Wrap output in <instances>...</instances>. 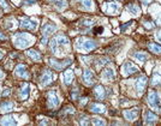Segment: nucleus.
<instances>
[{"label": "nucleus", "mask_w": 161, "mask_h": 126, "mask_svg": "<svg viewBox=\"0 0 161 126\" xmlns=\"http://www.w3.org/2000/svg\"><path fill=\"white\" fill-rule=\"evenodd\" d=\"M130 24H132V22H129V23H125L124 25H122V26H120V30H122V31H124V30H125V29H126V28H127Z\"/></svg>", "instance_id": "obj_35"}, {"label": "nucleus", "mask_w": 161, "mask_h": 126, "mask_svg": "<svg viewBox=\"0 0 161 126\" xmlns=\"http://www.w3.org/2000/svg\"><path fill=\"white\" fill-rule=\"evenodd\" d=\"M28 96H29V86H28V84H24V86L21 90V99L22 100H27Z\"/></svg>", "instance_id": "obj_26"}, {"label": "nucleus", "mask_w": 161, "mask_h": 126, "mask_svg": "<svg viewBox=\"0 0 161 126\" xmlns=\"http://www.w3.org/2000/svg\"><path fill=\"white\" fill-rule=\"evenodd\" d=\"M102 33H104V26H96L94 29V34H96V35H100Z\"/></svg>", "instance_id": "obj_34"}, {"label": "nucleus", "mask_w": 161, "mask_h": 126, "mask_svg": "<svg viewBox=\"0 0 161 126\" xmlns=\"http://www.w3.org/2000/svg\"><path fill=\"white\" fill-rule=\"evenodd\" d=\"M1 77H3V72H1V71H0V78H1Z\"/></svg>", "instance_id": "obj_44"}, {"label": "nucleus", "mask_w": 161, "mask_h": 126, "mask_svg": "<svg viewBox=\"0 0 161 126\" xmlns=\"http://www.w3.org/2000/svg\"><path fill=\"white\" fill-rule=\"evenodd\" d=\"M148 102L150 104V107H153L154 109H159L160 108V104H161V99H160V95L155 91L150 93L148 96Z\"/></svg>", "instance_id": "obj_2"}, {"label": "nucleus", "mask_w": 161, "mask_h": 126, "mask_svg": "<svg viewBox=\"0 0 161 126\" xmlns=\"http://www.w3.org/2000/svg\"><path fill=\"white\" fill-rule=\"evenodd\" d=\"M0 5H1L3 7H6V6H7V4H6V1H4V0H0Z\"/></svg>", "instance_id": "obj_41"}, {"label": "nucleus", "mask_w": 161, "mask_h": 126, "mask_svg": "<svg viewBox=\"0 0 161 126\" xmlns=\"http://www.w3.org/2000/svg\"><path fill=\"white\" fill-rule=\"evenodd\" d=\"M122 72H123V76H130V74H134V73L138 72V69L132 63L126 61L122 67Z\"/></svg>", "instance_id": "obj_5"}, {"label": "nucleus", "mask_w": 161, "mask_h": 126, "mask_svg": "<svg viewBox=\"0 0 161 126\" xmlns=\"http://www.w3.org/2000/svg\"><path fill=\"white\" fill-rule=\"evenodd\" d=\"M27 55L29 56V58H32L33 60H35V61H38V60H41V54H40L38 52H36V51H34V49H29V51H27Z\"/></svg>", "instance_id": "obj_19"}, {"label": "nucleus", "mask_w": 161, "mask_h": 126, "mask_svg": "<svg viewBox=\"0 0 161 126\" xmlns=\"http://www.w3.org/2000/svg\"><path fill=\"white\" fill-rule=\"evenodd\" d=\"M57 30V26L53 24V23H47V24H45L43 26H42V35L45 36V37H47L49 34H52L53 31H55Z\"/></svg>", "instance_id": "obj_12"}, {"label": "nucleus", "mask_w": 161, "mask_h": 126, "mask_svg": "<svg viewBox=\"0 0 161 126\" xmlns=\"http://www.w3.org/2000/svg\"><path fill=\"white\" fill-rule=\"evenodd\" d=\"M156 38H158V41L161 43V31H159V33L156 34Z\"/></svg>", "instance_id": "obj_39"}, {"label": "nucleus", "mask_w": 161, "mask_h": 126, "mask_svg": "<svg viewBox=\"0 0 161 126\" xmlns=\"http://www.w3.org/2000/svg\"><path fill=\"white\" fill-rule=\"evenodd\" d=\"M13 107H15V104L11 101H3L0 103V111L3 113H10L13 109Z\"/></svg>", "instance_id": "obj_11"}, {"label": "nucleus", "mask_w": 161, "mask_h": 126, "mask_svg": "<svg viewBox=\"0 0 161 126\" xmlns=\"http://www.w3.org/2000/svg\"><path fill=\"white\" fill-rule=\"evenodd\" d=\"M148 49L152 52V53H155V54H161V46L159 43H149L148 45Z\"/></svg>", "instance_id": "obj_21"}, {"label": "nucleus", "mask_w": 161, "mask_h": 126, "mask_svg": "<svg viewBox=\"0 0 161 126\" xmlns=\"http://www.w3.org/2000/svg\"><path fill=\"white\" fill-rule=\"evenodd\" d=\"M79 1L82 3L87 8H90V7H92V4H93L92 0H79Z\"/></svg>", "instance_id": "obj_33"}, {"label": "nucleus", "mask_w": 161, "mask_h": 126, "mask_svg": "<svg viewBox=\"0 0 161 126\" xmlns=\"http://www.w3.org/2000/svg\"><path fill=\"white\" fill-rule=\"evenodd\" d=\"M160 81H161V76L158 74V73H155V74H154V78H153V81H152V85H156V84H159Z\"/></svg>", "instance_id": "obj_31"}, {"label": "nucleus", "mask_w": 161, "mask_h": 126, "mask_svg": "<svg viewBox=\"0 0 161 126\" xmlns=\"http://www.w3.org/2000/svg\"><path fill=\"white\" fill-rule=\"evenodd\" d=\"M79 23H80V25H84V26H92L94 22L92 21V19H82Z\"/></svg>", "instance_id": "obj_29"}, {"label": "nucleus", "mask_w": 161, "mask_h": 126, "mask_svg": "<svg viewBox=\"0 0 161 126\" xmlns=\"http://www.w3.org/2000/svg\"><path fill=\"white\" fill-rule=\"evenodd\" d=\"M146 118H147V123L148 124H154V123H156V120H158V117L154 114V113H152V112H147L146 113Z\"/></svg>", "instance_id": "obj_23"}, {"label": "nucleus", "mask_w": 161, "mask_h": 126, "mask_svg": "<svg viewBox=\"0 0 161 126\" xmlns=\"http://www.w3.org/2000/svg\"><path fill=\"white\" fill-rule=\"evenodd\" d=\"M55 41H57L58 45H67L69 43V38L66 36H64V35H59V36L55 37Z\"/></svg>", "instance_id": "obj_24"}, {"label": "nucleus", "mask_w": 161, "mask_h": 126, "mask_svg": "<svg viewBox=\"0 0 161 126\" xmlns=\"http://www.w3.org/2000/svg\"><path fill=\"white\" fill-rule=\"evenodd\" d=\"M74 81V72L71 70H66L64 72V82L65 84H71V82Z\"/></svg>", "instance_id": "obj_20"}, {"label": "nucleus", "mask_w": 161, "mask_h": 126, "mask_svg": "<svg viewBox=\"0 0 161 126\" xmlns=\"http://www.w3.org/2000/svg\"><path fill=\"white\" fill-rule=\"evenodd\" d=\"M142 1H143L144 4H148V3H150V1H152V0H142Z\"/></svg>", "instance_id": "obj_43"}, {"label": "nucleus", "mask_w": 161, "mask_h": 126, "mask_svg": "<svg viewBox=\"0 0 161 126\" xmlns=\"http://www.w3.org/2000/svg\"><path fill=\"white\" fill-rule=\"evenodd\" d=\"M3 95H4V96H7V95H10V90H8V89H5V90L3 91Z\"/></svg>", "instance_id": "obj_40"}, {"label": "nucleus", "mask_w": 161, "mask_h": 126, "mask_svg": "<svg viewBox=\"0 0 161 126\" xmlns=\"http://www.w3.org/2000/svg\"><path fill=\"white\" fill-rule=\"evenodd\" d=\"M36 26H37V22L34 21V19H30V18H23V19H21V28L22 29L33 31V30H35V29H36Z\"/></svg>", "instance_id": "obj_4"}, {"label": "nucleus", "mask_w": 161, "mask_h": 126, "mask_svg": "<svg viewBox=\"0 0 161 126\" xmlns=\"http://www.w3.org/2000/svg\"><path fill=\"white\" fill-rule=\"evenodd\" d=\"M102 78L104 79H114V72L112 69H105L102 72Z\"/></svg>", "instance_id": "obj_22"}, {"label": "nucleus", "mask_w": 161, "mask_h": 126, "mask_svg": "<svg viewBox=\"0 0 161 126\" xmlns=\"http://www.w3.org/2000/svg\"><path fill=\"white\" fill-rule=\"evenodd\" d=\"M0 124H1V125H15L16 121H15V119L12 117H5V118L1 119Z\"/></svg>", "instance_id": "obj_27"}, {"label": "nucleus", "mask_w": 161, "mask_h": 126, "mask_svg": "<svg viewBox=\"0 0 161 126\" xmlns=\"http://www.w3.org/2000/svg\"><path fill=\"white\" fill-rule=\"evenodd\" d=\"M49 43H51V45H49V46H51V49H52V52L53 53H57V41H55V38H52V40H51V42H49Z\"/></svg>", "instance_id": "obj_30"}, {"label": "nucleus", "mask_w": 161, "mask_h": 126, "mask_svg": "<svg viewBox=\"0 0 161 126\" xmlns=\"http://www.w3.org/2000/svg\"><path fill=\"white\" fill-rule=\"evenodd\" d=\"M53 79H54V74L51 71H45L43 74H42V77H41V85L45 86V85L51 83Z\"/></svg>", "instance_id": "obj_9"}, {"label": "nucleus", "mask_w": 161, "mask_h": 126, "mask_svg": "<svg viewBox=\"0 0 161 126\" xmlns=\"http://www.w3.org/2000/svg\"><path fill=\"white\" fill-rule=\"evenodd\" d=\"M89 108L93 113H104L105 112V106L100 104V103H92L89 106Z\"/></svg>", "instance_id": "obj_18"}, {"label": "nucleus", "mask_w": 161, "mask_h": 126, "mask_svg": "<svg viewBox=\"0 0 161 126\" xmlns=\"http://www.w3.org/2000/svg\"><path fill=\"white\" fill-rule=\"evenodd\" d=\"M126 10H127V11L131 13V15H134V16H137V15L141 13V8H139V6L136 5V4H127V5H126Z\"/></svg>", "instance_id": "obj_16"}, {"label": "nucleus", "mask_w": 161, "mask_h": 126, "mask_svg": "<svg viewBox=\"0 0 161 126\" xmlns=\"http://www.w3.org/2000/svg\"><path fill=\"white\" fill-rule=\"evenodd\" d=\"M15 45L18 48H27L29 46V40L25 37V34L19 33L15 37Z\"/></svg>", "instance_id": "obj_3"}, {"label": "nucleus", "mask_w": 161, "mask_h": 126, "mask_svg": "<svg viewBox=\"0 0 161 126\" xmlns=\"http://www.w3.org/2000/svg\"><path fill=\"white\" fill-rule=\"evenodd\" d=\"M146 85H147V77L146 76H141L139 78L137 79L136 82V89H137V93L142 94L146 89Z\"/></svg>", "instance_id": "obj_6"}, {"label": "nucleus", "mask_w": 161, "mask_h": 126, "mask_svg": "<svg viewBox=\"0 0 161 126\" xmlns=\"http://www.w3.org/2000/svg\"><path fill=\"white\" fill-rule=\"evenodd\" d=\"M5 38H6V36H5L4 34L0 33V40H5Z\"/></svg>", "instance_id": "obj_42"}, {"label": "nucleus", "mask_w": 161, "mask_h": 126, "mask_svg": "<svg viewBox=\"0 0 161 126\" xmlns=\"http://www.w3.org/2000/svg\"><path fill=\"white\" fill-rule=\"evenodd\" d=\"M36 3V0H24L23 4L24 5H30V4H35Z\"/></svg>", "instance_id": "obj_36"}, {"label": "nucleus", "mask_w": 161, "mask_h": 126, "mask_svg": "<svg viewBox=\"0 0 161 126\" xmlns=\"http://www.w3.org/2000/svg\"><path fill=\"white\" fill-rule=\"evenodd\" d=\"M75 46H76L77 49H83V51L89 52V51L95 49V48L97 47V43H96L95 41L85 40V38L80 37V38H78V40L76 41V45H75Z\"/></svg>", "instance_id": "obj_1"}, {"label": "nucleus", "mask_w": 161, "mask_h": 126, "mask_svg": "<svg viewBox=\"0 0 161 126\" xmlns=\"http://www.w3.org/2000/svg\"><path fill=\"white\" fill-rule=\"evenodd\" d=\"M119 10H120V5L114 1L107 4V13L109 15H117L119 12Z\"/></svg>", "instance_id": "obj_13"}, {"label": "nucleus", "mask_w": 161, "mask_h": 126, "mask_svg": "<svg viewBox=\"0 0 161 126\" xmlns=\"http://www.w3.org/2000/svg\"><path fill=\"white\" fill-rule=\"evenodd\" d=\"M1 56H3V53H1V52H0V58H1Z\"/></svg>", "instance_id": "obj_45"}, {"label": "nucleus", "mask_w": 161, "mask_h": 126, "mask_svg": "<svg viewBox=\"0 0 161 126\" xmlns=\"http://www.w3.org/2000/svg\"><path fill=\"white\" fill-rule=\"evenodd\" d=\"M71 64V59H66V60H63V61H58V60H51V65L57 70H63L67 65Z\"/></svg>", "instance_id": "obj_7"}, {"label": "nucleus", "mask_w": 161, "mask_h": 126, "mask_svg": "<svg viewBox=\"0 0 161 126\" xmlns=\"http://www.w3.org/2000/svg\"><path fill=\"white\" fill-rule=\"evenodd\" d=\"M53 1H54V3H55V1H57V0H53Z\"/></svg>", "instance_id": "obj_46"}, {"label": "nucleus", "mask_w": 161, "mask_h": 126, "mask_svg": "<svg viewBox=\"0 0 161 126\" xmlns=\"http://www.w3.org/2000/svg\"><path fill=\"white\" fill-rule=\"evenodd\" d=\"M83 81L85 82L87 85H93L94 84V74L90 70H84L83 72Z\"/></svg>", "instance_id": "obj_10"}, {"label": "nucleus", "mask_w": 161, "mask_h": 126, "mask_svg": "<svg viewBox=\"0 0 161 126\" xmlns=\"http://www.w3.org/2000/svg\"><path fill=\"white\" fill-rule=\"evenodd\" d=\"M48 103H49V107H58L59 106V97L57 96V93L55 91H51L49 93V96H48Z\"/></svg>", "instance_id": "obj_8"}, {"label": "nucleus", "mask_w": 161, "mask_h": 126, "mask_svg": "<svg viewBox=\"0 0 161 126\" xmlns=\"http://www.w3.org/2000/svg\"><path fill=\"white\" fill-rule=\"evenodd\" d=\"M94 94H95L97 100H104L105 96H106L105 95V89H104L102 85H97L96 88H95V90H94Z\"/></svg>", "instance_id": "obj_17"}, {"label": "nucleus", "mask_w": 161, "mask_h": 126, "mask_svg": "<svg viewBox=\"0 0 161 126\" xmlns=\"http://www.w3.org/2000/svg\"><path fill=\"white\" fill-rule=\"evenodd\" d=\"M134 58L137 59L138 61H146L148 59V55L146 53H142V52H138V53H135L134 54Z\"/></svg>", "instance_id": "obj_25"}, {"label": "nucleus", "mask_w": 161, "mask_h": 126, "mask_svg": "<svg viewBox=\"0 0 161 126\" xmlns=\"http://www.w3.org/2000/svg\"><path fill=\"white\" fill-rule=\"evenodd\" d=\"M77 95H78V90H77V89H75V90L72 91V94H71V97L75 100V99H77Z\"/></svg>", "instance_id": "obj_38"}, {"label": "nucleus", "mask_w": 161, "mask_h": 126, "mask_svg": "<svg viewBox=\"0 0 161 126\" xmlns=\"http://www.w3.org/2000/svg\"><path fill=\"white\" fill-rule=\"evenodd\" d=\"M144 26H146L147 29H153V28H154V25L150 23V22H149V23H148V22H144Z\"/></svg>", "instance_id": "obj_37"}, {"label": "nucleus", "mask_w": 161, "mask_h": 126, "mask_svg": "<svg viewBox=\"0 0 161 126\" xmlns=\"http://www.w3.org/2000/svg\"><path fill=\"white\" fill-rule=\"evenodd\" d=\"M92 124H93V125H105V121H104L102 119L94 118V119H92Z\"/></svg>", "instance_id": "obj_32"}, {"label": "nucleus", "mask_w": 161, "mask_h": 126, "mask_svg": "<svg viewBox=\"0 0 161 126\" xmlns=\"http://www.w3.org/2000/svg\"><path fill=\"white\" fill-rule=\"evenodd\" d=\"M139 114V109H131V111H125L124 112V117L127 119V120H135Z\"/></svg>", "instance_id": "obj_14"}, {"label": "nucleus", "mask_w": 161, "mask_h": 126, "mask_svg": "<svg viewBox=\"0 0 161 126\" xmlns=\"http://www.w3.org/2000/svg\"><path fill=\"white\" fill-rule=\"evenodd\" d=\"M16 74L18 77H22V78H28V74H27V67L25 65H18L15 70Z\"/></svg>", "instance_id": "obj_15"}, {"label": "nucleus", "mask_w": 161, "mask_h": 126, "mask_svg": "<svg viewBox=\"0 0 161 126\" xmlns=\"http://www.w3.org/2000/svg\"><path fill=\"white\" fill-rule=\"evenodd\" d=\"M54 4H55V6H57L58 10H63L67 5V1H66V0H57Z\"/></svg>", "instance_id": "obj_28"}]
</instances>
